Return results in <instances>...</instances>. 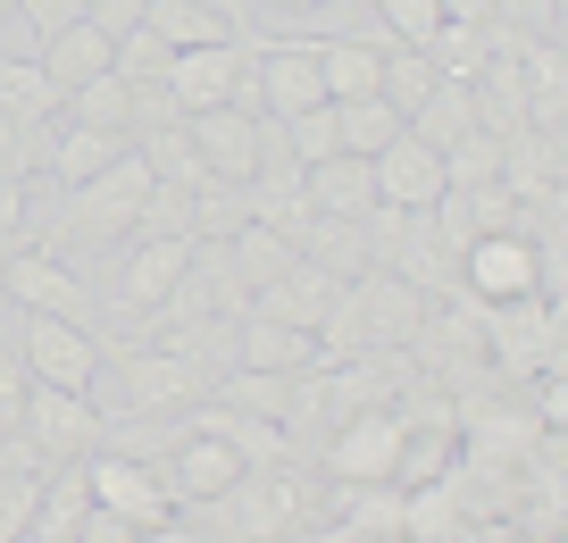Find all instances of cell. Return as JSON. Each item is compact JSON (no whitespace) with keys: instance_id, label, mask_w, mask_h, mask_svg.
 Returning a JSON list of instances; mask_svg holds the SVG:
<instances>
[{"instance_id":"30","label":"cell","mask_w":568,"mask_h":543,"mask_svg":"<svg viewBox=\"0 0 568 543\" xmlns=\"http://www.w3.org/2000/svg\"><path fill=\"white\" fill-rule=\"evenodd\" d=\"M501 34H560V0H485Z\"/></svg>"},{"instance_id":"9","label":"cell","mask_w":568,"mask_h":543,"mask_svg":"<svg viewBox=\"0 0 568 543\" xmlns=\"http://www.w3.org/2000/svg\"><path fill=\"white\" fill-rule=\"evenodd\" d=\"M193 243H201V234H151V243H125L118 276H109L118 318H160V301L176 293V276L193 268Z\"/></svg>"},{"instance_id":"36","label":"cell","mask_w":568,"mask_h":543,"mask_svg":"<svg viewBox=\"0 0 568 543\" xmlns=\"http://www.w3.org/2000/svg\"><path fill=\"white\" fill-rule=\"evenodd\" d=\"M267 9H318V0H267Z\"/></svg>"},{"instance_id":"29","label":"cell","mask_w":568,"mask_h":543,"mask_svg":"<svg viewBox=\"0 0 568 543\" xmlns=\"http://www.w3.org/2000/svg\"><path fill=\"white\" fill-rule=\"evenodd\" d=\"M34 502H42V476L0 469V543H26V526H34Z\"/></svg>"},{"instance_id":"5","label":"cell","mask_w":568,"mask_h":543,"mask_svg":"<svg viewBox=\"0 0 568 543\" xmlns=\"http://www.w3.org/2000/svg\"><path fill=\"white\" fill-rule=\"evenodd\" d=\"M9 326H18V360H26L34 385L92 393V376H101V334L92 326H75V318H34V310H18Z\"/></svg>"},{"instance_id":"14","label":"cell","mask_w":568,"mask_h":543,"mask_svg":"<svg viewBox=\"0 0 568 543\" xmlns=\"http://www.w3.org/2000/svg\"><path fill=\"white\" fill-rule=\"evenodd\" d=\"M368 168H376V201H385V210H435V201L452 193L444 151H426V142L409 134V125H402V134H393L385 151L368 159Z\"/></svg>"},{"instance_id":"22","label":"cell","mask_w":568,"mask_h":543,"mask_svg":"<svg viewBox=\"0 0 568 543\" xmlns=\"http://www.w3.org/2000/svg\"><path fill=\"white\" fill-rule=\"evenodd\" d=\"M402 502L409 493L393 485V476L385 485H335V526L343 535H376L385 543V535H402Z\"/></svg>"},{"instance_id":"25","label":"cell","mask_w":568,"mask_h":543,"mask_svg":"<svg viewBox=\"0 0 568 543\" xmlns=\"http://www.w3.org/2000/svg\"><path fill=\"white\" fill-rule=\"evenodd\" d=\"M335 134L352 159H376L393 134H402V109L385 101V92H368V101H335Z\"/></svg>"},{"instance_id":"17","label":"cell","mask_w":568,"mask_h":543,"mask_svg":"<svg viewBox=\"0 0 568 543\" xmlns=\"http://www.w3.org/2000/svg\"><path fill=\"white\" fill-rule=\"evenodd\" d=\"M109 59H118V42H109V34H101V26H92V18H75L68 34H51V42H42V51H34V68L51 76V84H59V101H68L75 84H92V76H109Z\"/></svg>"},{"instance_id":"3","label":"cell","mask_w":568,"mask_h":543,"mask_svg":"<svg viewBox=\"0 0 568 543\" xmlns=\"http://www.w3.org/2000/svg\"><path fill=\"white\" fill-rule=\"evenodd\" d=\"M460 301L468 310H510V301H544V251L527 227H494L460 251Z\"/></svg>"},{"instance_id":"18","label":"cell","mask_w":568,"mask_h":543,"mask_svg":"<svg viewBox=\"0 0 568 543\" xmlns=\"http://www.w3.org/2000/svg\"><path fill=\"white\" fill-rule=\"evenodd\" d=\"M125 151H134V134H109V125H59L42 159H51V184L68 193V184H92L101 168H118Z\"/></svg>"},{"instance_id":"4","label":"cell","mask_w":568,"mask_h":543,"mask_svg":"<svg viewBox=\"0 0 568 543\" xmlns=\"http://www.w3.org/2000/svg\"><path fill=\"white\" fill-rule=\"evenodd\" d=\"M251 59H260V42L234 34V42H201V51H176L160 76V92L176 101V118H193V109H217V101H243L251 109Z\"/></svg>"},{"instance_id":"10","label":"cell","mask_w":568,"mask_h":543,"mask_svg":"<svg viewBox=\"0 0 568 543\" xmlns=\"http://www.w3.org/2000/svg\"><path fill=\"white\" fill-rule=\"evenodd\" d=\"M84 476H92V502L118 510V519H134V526L176 519V493H168L160 460H134V452H109V443H101V452L84 460Z\"/></svg>"},{"instance_id":"32","label":"cell","mask_w":568,"mask_h":543,"mask_svg":"<svg viewBox=\"0 0 568 543\" xmlns=\"http://www.w3.org/2000/svg\"><path fill=\"white\" fill-rule=\"evenodd\" d=\"M26 385H34V376H26V360H18L9 343H0V435L18 426V410H26Z\"/></svg>"},{"instance_id":"28","label":"cell","mask_w":568,"mask_h":543,"mask_svg":"<svg viewBox=\"0 0 568 543\" xmlns=\"http://www.w3.org/2000/svg\"><path fill=\"white\" fill-rule=\"evenodd\" d=\"M376 18H385L393 42H435V26H444V0H376Z\"/></svg>"},{"instance_id":"26","label":"cell","mask_w":568,"mask_h":543,"mask_svg":"<svg viewBox=\"0 0 568 543\" xmlns=\"http://www.w3.org/2000/svg\"><path fill=\"white\" fill-rule=\"evenodd\" d=\"M435 76H444V68H435V59H426L418 42H385V76H376V92H385V101L409 118V109H418L426 92H435Z\"/></svg>"},{"instance_id":"33","label":"cell","mask_w":568,"mask_h":543,"mask_svg":"<svg viewBox=\"0 0 568 543\" xmlns=\"http://www.w3.org/2000/svg\"><path fill=\"white\" fill-rule=\"evenodd\" d=\"M84 18H92V26H101V34H109V42H118V34H134V26H142V18H151V0H84Z\"/></svg>"},{"instance_id":"23","label":"cell","mask_w":568,"mask_h":543,"mask_svg":"<svg viewBox=\"0 0 568 543\" xmlns=\"http://www.w3.org/2000/svg\"><path fill=\"white\" fill-rule=\"evenodd\" d=\"M59 109H68V125H109V134H134V84H125L118 68L92 76V84H75Z\"/></svg>"},{"instance_id":"27","label":"cell","mask_w":568,"mask_h":543,"mask_svg":"<svg viewBox=\"0 0 568 543\" xmlns=\"http://www.w3.org/2000/svg\"><path fill=\"white\" fill-rule=\"evenodd\" d=\"M276 142H284V159H293V168H318V159H335V151H343V134H335V101L302 109V118H276Z\"/></svg>"},{"instance_id":"1","label":"cell","mask_w":568,"mask_h":543,"mask_svg":"<svg viewBox=\"0 0 568 543\" xmlns=\"http://www.w3.org/2000/svg\"><path fill=\"white\" fill-rule=\"evenodd\" d=\"M210 510V526L226 543H293V526L310 519V485L293 476V460H267V469H243Z\"/></svg>"},{"instance_id":"12","label":"cell","mask_w":568,"mask_h":543,"mask_svg":"<svg viewBox=\"0 0 568 543\" xmlns=\"http://www.w3.org/2000/svg\"><path fill=\"white\" fill-rule=\"evenodd\" d=\"M393 452H402V419H393L385 402H376V410H352V419L318 443V460L335 469V485H385V476H393Z\"/></svg>"},{"instance_id":"31","label":"cell","mask_w":568,"mask_h":543,"mask_svg":"<svg viewBox=\"0 0 568 543\" xmlns=\"http://www.w3.org/2000/svg\"><path fill=\"white\" fill-rule=\"evenodd\" d=\"M18 18L34 26V42H51V34H68V26L84 18V0H18Z\"/></svg>"},{"instance_id":"15","label":"cell","mask_w":568,"mask_h":543,"mask_svg":"<svg viewBox=\"0 0 568 543\" xmlns=\"http://www.w3.org/2000/svg\"><path fill=\"white\" fill-rule=\"evenodd\" d=\"M326 351L310 326H276V318H234V369H267V376H302Z\"/></svg>"},{"instance_id":"7","label":"cell","mask_w":568,"mask_h":543,"mask_svg":"<svg viewBox=\"0 0 568 543\" xmlns=\"http://www.w3.org/2000/svg\"><path fill=\"white\" fill-rule=\"evenodd\" d=\"M0 301H9V310H34V318H75V326H92L84 268H68L59 251H42V243L9 251V268H0Z\"/></svg>"},{"instance_id":"24","label":"cell","mask_w":568,"mask_h":543,"mask_svg":"<svg viewBox=\"0 0 568 543\" xmlns=\"http://www.w3.org/2000/svg\"><path fill=\"white\" fill-rule=\"evenodd\" d=\"M0 118H9V125L59 118V84L34 68V59H0Z\"/></svg>"},{"instance_id":"8","label":"cell","mask_w":568,"mask_h":543,"mask_svg":"<svg viewBox=\"0 0 568 543\" xmlns=\"http://www.w3.org/2000/svg\"><path fill=\"white\" fill-rule=\"evenodd\" d=\"M18 435L34 443L51 469H68V460H92L109 435V419L92 410V393H59V385H26V410H18Z\"/></svg>"},{"instance_id":"13","label":"cell","mask_w":568,"mask_h":543,"mask_svg":"<svg viewBox=\"0 0 568 543\" xmlns=\"http://www.w3.org/2000/svg\"><path fill=\"white\" fill-rule=\"evenodd\" d=\"M184 134H193V159L217 175V184H251V168H260V109H243V101L193 109Z\"/></svg>"},{"instance_id":"20","label":"cell","mask_w":568,"mask_h":543,"mask_svg":"<svg viewBox=\"0 0 568 543\" xmlns=\"http://www.w3.org/2000/svg\"><path fill=\"white\" fill-rule=\"evenodd\" d=\"M84 510H92V476H84V460H68V469L42 476V502H34V526H26V543H75Z\"/></svg>"},{"instance_id":"11","label":"cell","mask_w":568,"mask_h":543,"mask_svg":"<svg viewBox=\"0 0 568 543\" xmlns=\"http://www.w3.org/2000/svg\"><path fill=\"white\" fill-rule=\"evenodd\" d=\"M318 101H326L318 42H260V59H251V109L260 118H302Z\"/></svg>"},{"instance_id":"2","label":"cell","mask_w":568,"mask_h":543,"mask_svg":"<svg viewBox=\"0 0 568 543\" xmlns=\"http://www.w3.org/2000/svg\"><path fill=\"white\" fill-rule=\"evenodd\" d=\"M142 193H151V168H142V151H125L118 168H101L92 184H68V193H59L51 234H68V243H125Z\"/></svg>"},{"instance_id":"21","label":"cell","mask_w":568,"mask_h":543,"mask_svg":"<svg viewBox=\"0 0 568 543\" xmlns=\"http://www.w3.org/2000/svg\"><path fill=\"white\" fill-rule=\"evenodd\" d=\"M226 260H234V276H243V293H260V284H276L284 268L302 260V243L276 234V227H234L226 234Z\"/></svg>"},{"instance_id":"35","label":"cell","mask_w":568,"mask_h":543,"mask_svg":"<svg viewBox=\"0 0 568 543\" xmlns=\"http://www.w3.org/2000/svg\"><path fill=\"white\" fill-rule=\"evenodd\" d=\"M134 543H210V535H201V526H184V519H160V526H142Z\"/></svg>"},{"instance_id":"16","label":"cell","mask_w":568,"mask_h":543,"mask_svg":"<svg viewBox=\"0 0 568 543\" xmlns=\"http://www.w3.org/2000/svg\"><path fill=\"white\" fill-rule=\"evenodd\" d=\"M302 201L318 218H368L376 210V168L352 159V151H335V159H318V168H302Z\"/></svg>"},{"instance_id":"19","label":"cell","mask_w":568,"mask_h":543,"mask_svg":"<svg viewBox=\"0 0 568 543\" xmlns=\"http://www.w3.org/2000/svg\"><path fill=\"white\" fill-rule=\"evenodd\" d=\"M409 134H418L426 142V151H452V142H460V134H477V84H460V76H435V92H426V101L418 109H409Z\"/></svg>"},{"instance_id":"34","label":"cell","mask_w":568,"mask_h":543,"mask_svg":"<svg viewBox=\"0 0 568 543\" xmlns=\"http://www.w3.org/2000/svg\"><path fill=\"white\" fill-rule=\"evenodd\" d=\"M142 535V526L134 519H118V510H101V502H92L84 510V526H75V543H134Z\"/></svg>"},{"instance_id":"6","label":"cell","mask_w":568,"mask_h":543,"mask_svg":"<svg viewBox=\"0 0 568 543\" xmlns=\"http://www.w3.org/2000/svg\"><path fill=\"white\" fill-rule=\"evenodd\" d=\"M118 369H125V410L134 419H184L193 402H210V369L184 360V351H168V343L118 351Z\"/></svg>"}]
</instances>
